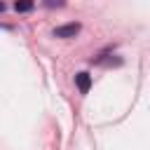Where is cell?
I'll list each match as a JSON object with an SVG mask.
<instances>
[{"mask_svg":"<svg viewBox=\"0 0 150 150\" xmlns=\"http://www.w3.org/2000/svg\"><path fill=\"white\" fill-rule=\"evenodd\" d=\"M77 33H80V23H66L54 28V38H75Z\"/></svg>","mask_w":150,"mask_h":150,"instance_id":"1","label":"cell"},{"mask_svg":"<svg viewBox=\"0 0 150 150\" xmlns=\"http://www.w3.org/2000/svg\"><path fill=\"white\" fill-rule=\"evenodd\" d=\"M75 82H77V89H80L82 94H87L89 87H91V77H89V73H77V75H75Z\"/></svg>","mask_w":150,"mask_h":150,"instance_id":"2","label":"cell"},{"mask_svg":"<svg viewBox=\"0 0 150 150\" xmlns=\"http://www.w3.org/2000/svg\"><path fill=\"white\" fill-rule=\"evenodd\" d=\"M14 9H16V12H30V9H33V2H16Z\"/></svg>","mask_w":150,"mask_h":150,"instance_id":"3","label":"cell"}]
</instances>
